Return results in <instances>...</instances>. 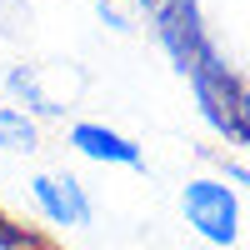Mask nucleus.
I'll return each mask as SVG.
<instances>
[{"instance_id": "20e7f679", "label": "nucleus", "mask_w": 250, "mask_h": 250, "mask_svg": "<svg viewBox=\"0 0 250 250\" xmlns=\"http://www.w3.org/2000/svg\"><path fill=\"white\" fill-rule=\"evenodd\" d=\"M70 150H80L95 165H125V170H140V165H145L140 145L130 135L110 130V125H100V120H75L70 125Z\"/></svg>"}, {"instance_id": "9d476101", "label": "nucleus", "mask_w": 250, "mask_h": 250, "mask_svg": "<svg viewBox=\"0 0 250 250\" xmlns=\"http://www.w3.org/2000/svg\"><path fill=\"white\" fill-rule=\"evenodd\" d=\"M15 250H50V245H45V240H35V235H25V240H20Z\"/></svg>"}, {"instance_id": "7ed1b4c3", "label": "nucleus", "mask_w": 250, "mask_h": 250, "mask_svg": "<svg viewBox=\"0 0 250 250\" xmlns=\"http://www.w3.org/2000/svg\"><path fill=\"white\" fill-rule=\"evenodd\" d=\"M30 200L50 225H65V230H85L95 220V205H90L85 185L75 175H35L30 180Z\"/></svg>"}, {"instance_id": "f257e3e1", "label": "nucleus", "mask_w": 250, "mask_h": 250, "mask_svg": "<svg viewBox=\"0 0 250 250\" xmlns=\"http://www.w3.org/2000/svg\"><path fill=\"white\" fill-rule=\"evenodd\" d=\"M180 215L210 245H235L240 240V195H235V185H225V180H210V175L185 180Z\"/></svg>"}, {"instance_id": "423d86ee", "label": "nucleus", "mask_w": 250, "mask_h": 250, "mask_svg": "<svg viewBox=\"0 0 250 250\" xmlns=\"http://www.w3.org/2000/svg\"><path fill=\"white\" fill-rule=\"evenodd\" d=\"M5 85H10L15 100H25L30 115H60V105L45 95V85H40V70H35V65H15V70L5 75Z\"/></svg>"}, {"instance_id": "0eeeda50", "label": "nucleus", "mask_w": 250, "mask_h": 250, "mask_svg": "<svg viewBox=\"0 0 250 250\" xmlns=\"http://www.w3.org/2000/svg\"><path fill=\"white\" fill-rule=\"evenodd\" d=\"M235 145L250 150V85H240V100H235Z\"/></svg>"}, {"instance_id": "39448f33", "label": "nucleus", "mask_w": 250, "mask_h": 250, "mask_svg": "<svg viewBox=\"0 0 250 250\" xmlns=\"http://www.w3.org/2000/svg\"><path fill=\"white\" fill-rule=\"evenodd\" d=\"M0 150H5V155H30V150H40V125H35L30 110L0 105Z\"/></svg>"}, {"instance_id": "f03ea898", "label": "nucleus", "mask_w": 250, "mask_h": 250, "mask_svg": "<svg viewBox=\"0 0 250 250\" xmlns=\"http://www.w3.org/2000/svg\"><path fill=\"white\" fill-rule=\"evenodd\" d=\"M150 20H155V40L165 45V55L175 60L180 75H190L195 65H205L215 55V40L205 35V20H200L195 0H165V5L150 10Z\"/></svg>"}, {"instance_id": "1a4fd4ad", "label": "nucleus", "mask_w": 250, "mask_h": 250, "mask_svg": "<svg viewBox=\"0 0 250 250\" xmlns=\"http://www.w3.org/2000/svg\"><path fill=\"white\" fill-rule=\"evenodd\" d=\"M225 175H230V180H240L245 190H250V165H225Z\"/></svg>"}, {"instance_id": "6e6552de", "label": "nucleus", "mask_w": 250, "mask_h": 250, "mask_svg": "<svg viewBox=\"0 0 250 250\" xmlns=\"http://www.w3.org/2000/svg\"><path fill=\"white\" fill-rule=\"evenodd\" d=\"M95 10H100V20H105L110 30H130V25H125V15H120V10L110 5V0H95Z\"/></svg>"}, {"instance_id": "9b49d317", "label": "nucleus", "mask_w": 250, "mask_h": 250, "mask_svg": "<svg viewBox=\"0 0 250 250\" xmlns=\"http://www.w3.org/2000/svg\"><path fill=\"white\" fill-rule=\"evenodd\" d=\"M135 5H140V10H155V5H165V0H135Z\"/></svg>"}]
</instances>
